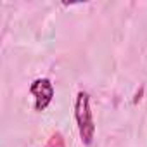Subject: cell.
<instances>
[{"label": "cell", "mask_w": 147, "mask_h": 147, "mask_svg": "<svg viewBox=\"0 0 147 147\" xmlns=\"http://www.w3.org/2000/svg\"><path fill=\"white\" fill-rule=\"evenodd\" d=\"M75 121L83 145H92L95 138V119L90 106V95L85 90H80L75 97Z\"/></svg>", "instance_id": "1"}, {"label": "cell", "mask_w": 147, "mask_h": 147, "mask_svg": "<svg viewBox=\"0 0 147 147\" xmlns=\"http://www.w3.org/2000/svg\"><path fill=\"white\" fill-rule=\"evenodd\" d=\"M30 94L33 97V106H35V111L42 113L45 111L52 100H54V83L50 78H36L33 80V83L30 85Z\"/></svg>", "instance_id": "2"}, {"label": "cell", "mask_w": 147, "mask_h": 147, "mask_svg": "<svg viewBox=\"0 0 147 147\" xmlns=\"http://www.w3.org/2000/svg\"><path fill=\"white\" fill-rule=\"evenodd\" d=\"M43 147H66V142H64L62 133H61V131H54V133L49 137V140L45 142Z\"/></svg>", "instance_id": "3"}]
</instances>
